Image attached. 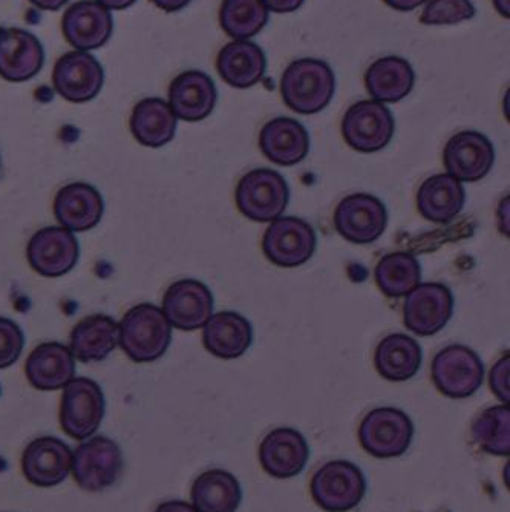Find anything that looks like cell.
<instances>
[{"mask_svg":"<svg viewBox=\"0 0 510 512\" xmlns=\"http://www.w3.org/2000/svg\"><path fill=\"white\" fill-rule=\"evenodd\" d=\"M118 329L121 350L137 364L158 361L172 342V325L160 307L148 302L132 307Z\"/></svg>","mask_w":510,"mask_h":512,"instance_id":"1","label":"cell"},{"mask_svg":"<svg viewBox=\"0 0 510 512\" xmlns=\"http://www.w3.org/2000/svg\"><path fill=\"white\" fill-rule=\"evenodd\" d=\"M336 91L333 69L324 60L299 59L281 79L282 100L299 114H316L330 105Z\"/></svg>","mask_w":510,"mask_h":512,"instance_id":"2","label":"cell"},{"mask_svg":"<svg viewBox=\"0 0 510 512\" xmlns=\"http://www.w3.org/2000/svg\"><path fill=\"white\" fill-rule=\"evenodd\" d=\"M125 468L123 453L117 442L105 436L86 439L72 453V476L82 490L99 493L120 479Z\"/></svg>","mask_w":510,"mask_h":512,"instance_id":"3","label":"cell"},{"mask_svg":"<svg viewBox=\"0 0 510 512\" xmlns=\"http://www.w3.org/2000/svg\"><path fill=\"white\" fill-rule=\"evenodd\" d=\"M311 497L327 512H348L362 502L367 479L354 463L333 460L319 468L311 479Z\"/></svg>","mask_w":510,"mask_h":512,"instance_id":"4","label":"cell"},{"mask_svg":"<svg viewBox=\"0 0 510 512\" xmlns=\"http://www.w3.org/2000/svg\"><path fill=\"white\" fill-rule=\"evenodd\" d=\"M290 198L287 181L272 169H255L239 180L236 204L244 217L258 223L278 220Z\"/></svg>","mask_w":510,"mask_h":512,"instance_id":"5","label":"cell"},{"mask_svg":"<svg viewBox=\"0 0 510 512\" xmlns=\"http://www.w3.org/2000/svg\"><path fill=\"white\" fill-rule=\"evenodd\" d=\"M105 411V394L92 379L74 378L63 388L60 425L72 439H89L102 425Z\"/></svg>","mask_w":510,"mask_h":512,"instance_id":"6","label":"cell"},{"mask_svg":"<svg viewBox=\"0 0 510 512\" xmlns=\"http://www.w3.org/2000/svg\"><path fill=\"white\" fill-rule=\"evenodd\" d=\"M414 424L408 414L397 408L383 407L363 417L359 440L363 450L379 459L403 456L411 447Z\"/></svg>","mask_w":510,"mask_h":512,"instance_id":"7","label":"cell"},{"mask_svg":"<svg viewBox=\"0 0 510 512\" xmlns=\"http://www.w3.org/2000/svg\"><path fill=\"white\" fill-rule=\"evenodd\" d=\"M483 378L480 356L465 345L443 348L432 362V381L448 398H468L481 387Z\"/></svg>","mask_w":510,"mask_h":512,"instance_id":"8","label":"cell"},{"mask_svg":"<svg viewBox=\"0 0 510 512\" xmlns=\"http://www.w3.org/2000/svg\"><path fill=\"white\" fill-rule=\"evenodd\" d=\"M394 117L390 109L373 100H362L351 106L342 122L345 142L354 151L377 152L388 146L394 135Z\"/></svg>","mask_w":510,"mask_h":512,"instance_id":"9","label":"cell"},{"mask_svg":"<svg viewBox=\"0 0 510 512\" xmlns=\"http://www.w3.org/2000/svg\"><path fill=\"white\" fill-rule=\"evenodd\" d=\"M80 246L76 235L62 226L43 227L27 247L31 269L45 278H60L79 263Z\"/></svg>","mask_w":510,"mask_h":512,"instance_id":"10","label":"cell"},{"mask_svg":"<svg viewBox=\"0 0 510 512\" xmlns=\"http://www.w3.org/2000/svg\"><path fill=\"white\" fill-rule=\"evenodd\" d=\"M318 238L310 224L301 218L284 217L273 221L262 240L267 260L285 269L307 263L316 250Z\"/></svg>","mask_w":510,"mask_h":512,"instance_id":"11","label":"cell"},{"mask_svg":"<svg viewBox=\"0 0 510 512\" xmlns=\"http://www.w3.org/2000/svg\"><path fill=\"white\" fill-rule=\"evenodd\" d=\"M388 224L386 207L379 198L354 194L344 198L334 212V226L345 240L371 244L379 240Z\"/></svg>","mask_w":510,"mask_h":512,"instance_id":"12","label":"cell"},{"mask_svg":"<svg viewBox=\"0 0 510 512\" xmlns=\"http://www.w3.org/2000/svg\"><path fill=\"white\" fill-rule=\"evenodd\" d=\"M103 82V66L86 51L66 53L54 66V89L68 102L86 103L95 99L102 91Z\"/></svg>","mask_w":510,"mask_h":512,"instance_id":"13","label":"cell"},{"mask_svg":"<svg viewBox=\"0 0 510 512\" xmlns=\"http://www.w3.org/2000/svg\"><path fill=\"white\" fill-rule=\"evenodd\" d=\"M163 313L172 327L184 332L201 329L213 313V295L197 279H180L164 293Z\"/></svg>","mask_w":510,"mask_h":512,"instance_id":"14","label":"cell"},{"mask_svg":"<svg viewBox=\"0 0 510 512\" xmlns=\"http://www.w3.org/2000/svg\"><path fill=\"white\" fill-rule=\"evenodd\" d=\"M454 312V296L439 283L422 284L408 293L405 325L419 336H431L445 329Z\"/></svg>","mask_w":510,"mask_h":512,"instance_id":"15","label":"cell"},{"mask_svg":"<svg viewBox=\"0 0 510 512\" xmlns=\"http://www.w3.org/2000/svg\"><path fill=\"white\" fill-rule=\"evenodd\" d=\"M443 161L455 180L474 183L486 177L494 166V146L480 132L461 131L446 143Z\"/></svg>","mask_w":510,"mask_h":512,"instance_id":"16","label":"cell"},{"mask_svg":"<svg viewBox=\"0 0 510 512\" xmlns=\"http://www.w3.org/2000/svg\"><path fill=\"white\" fill-rule=\"evenodd\" d=\"M71 467V448L59 437L34 439L22 454L23 476L39 488H51L65 482Z\"/></svg>","mask_w":510,"mask_h":512,"instance_id":"17","label":"cell"},{"mask_svg":"<svg viewBox=\"0 0 510 512\" xmlns=\"http://www.w3.org/2000/svg\"><path fill=\"white\" fill-rule=\"evenodd\" d=\"M310 457L307 440L295 428H276L262 439L259 462L276 479H291L304 471Z\"/></svg>","mask_w":510,"mask_h":512,"instance_id":"18","label":"cell"},{"mask_svg":"<svg viewBox=\"0 0 510 512\" xmlns=\"http://www.w3.org/2000/svg\"><path fill=\"white\" fill-rule=\"evenodd\" d=\"M45 63L42 43L20 28H0V77L20 83L33 79Z\"/></svg>","mask_w":510,"mask_h":512,"instance_id":"19","label":"cell"},{"mask_svg":"<svg viewBox=\"0 0 510 512\" xmlns=\"http://www.w3.org/2000/svg\"><path fill=\"white\" fill-rule=\"evenodd\" d=\"M65 39L80 51L102 48L114 31L112 14L95 0H80L66 10L62 20Z\"/></svg>","mask_w":510,"mask_h":512,"instance_id":"20","label":"cell"},{"mask_svg":"<svg viewBox=\"0 0 510 512\" xmlns=\"http://www.w3.org/2000/svg\"><path fill=\"white\" fill-rule=\"evenodd\" d=\"M105 201L88 183H69L54 198V215L60 226L71 232H88L102 221Z\"/></svg>","mask_w":510,"mask_h":512,"instance_id":"21","label":"cell"},{"mask_svg":"<svg viewBox=\"0 0 510 512\" xmlns=\"http://www.w3.org/2000/svg\"><path fill=\"white\" fill-rule=\"evenodd\" d=\"M218 91L215 83L201 71H186L170 83L169 106L184 122H201L215 109Z\"/></svg>","mask_w":510,"mask_h":512,"instance_id":"22","label":"cell"},{"mask_svg":"<svg viewBox=\"0 0 510 512\" xmlns=\"http://www.w3.org/2000/svg\"><path fill=\"white\" fill-rule=\"evenodd\" d=\"M25 375L37 390H60L76 378V359L66 345L43 342L28 356Z\"/></svg>","mask_w":510,"mask_h":512,"instance_id":"23","label":"cell"},{"mask_svg":"<svg viewBox=\"0 0 510 512\" xmlns=\"http://www.w3.org/2000/svg\"><path fill=\"white\" fill-rule=\"evenodd\" d=\"M262 154L276 165L293 166L301 163L310 151L307 129L290 117H278L265 123L259 134Z\"/></svg>","mask_w":510,"mask_h":512,"instance_id":"24","label":"cell"},{"mask_svg":"<svg viewBox=\"0 0 510 512\" xmlns=\"http://www.w3.org/2000/svg\"><path fill=\"white\" fill-rule=\"evenodd\" d=\"M203 342L207 352L216 358H239L252 345V324L239 313H216L204 325Z\"/></svg>","mask_w":510,"mask_h":512,"instance_id":"25","label":"cell"},{"mask_svg":"<svg viewBox=\"0 0 510 512\" xmlns=\"http://www.w3.org/2000/svg\"><path fill=\"white\" fill-rule=\"evenodd\" d=\"M71 350L74 359L83 364L108 358L120 341V329L108 315H92L77 322L71 332Z\"/></svg>","mask_w":510,"mask_h":512,"instance_id":"26","label":"cell"},{"mask_svg":"<svg viewBox=\"0 0 510 512\" xmlns=\"http://www.w3.org/2000/svg\"><path fill=\"white\" fill-rule=\"evenodd\" d=\"M216 68L227 85L247 89L261 82L267 68V59L256 43L235 40L220 51Z\"/></svg>","mask_w":510,"mask_h":512,"instance_id":"27","label":"cell"},{"mask_svg":"<svg viewBox=\"0 0 510 512\" xmlns=\"http://www.w3.org/2000/svg\"><path fill=\"white\" fill-rule=\"evenodd\" d=\"M129 126L141 146L157 149L174 140L177 117L169 103L158 97H149L135 105Z\"/></svg>","mask_w":510,"mask_h":512,"instance_id":"28","label":"cell"},{"mask_svg":"<svg viewBox=\"0 0 510 512\" xmlns=\"http://www.w3.org/2000/svg\"><path fill=\"white\" fill-rule=\"evenodd\" d=\"M465 188L449 174L434 175L425 180L417 194L420 214L432 223H449L465 206Z\"/></svg>","mask_w":510,"mask_h":512,"instance_id":"29","label":"cell"},{"mask_svg":"<svg viewBox=\"0 0 510 512\" xmlns=\"http://www.w3.org/2000/svg\"><path fill=\"white\" fill-rule=\"evenodd\" d=\"M416 83L411 63L402 57L388 56L376 60L365 74V85L379 103H396L409 96Z\"/></svg>","mask_w":510,"mask_h":512,"instance_id":"30","label":"cell"},{"mask_svg":"<svg viewBox=\"0 0 510 512\" xmlns=\"http://www.w3.org/2000/svg\"><path fill=\"white\" fill-rule=\"evenodd\" d=\"M374 365L386 381L403 382L417 375L422 365V348L416 339L396 333L386 336L376 348Z\"/></svg>","mask_w":510,"mask_h":512,"instance_id":"31","label":"cell"},{"mask_svg":"<svg viewBox=\"0 0 510 512\" xmlns=\"http://www.w3.org/2000/svg\"><path fill=\"white\" fill-rule=\"evenodd\" d=\"M193 508L198 512H236L242 500L241 485L229 471L210 470L192 485Z\"/></svg>","mask_w":510,"mask_h":512,"instance_id":"32","label":"cell"},{"mask_svg":"<svg viewBox=\"0 0 510 512\" xmlns=\"http://www.w3.org/2000/svg\"><path fill=\"white\" fill-rule=\"evenodd\" d=\"M422 278L416 256L405 252L383 256L376 267V281L379 289L391 298H400L419 286Z\"/></svg>","mask_w":510,"mask_h":512,"instance_id":"33","label":"cell"},{"mask_svg":"<svg viewBox=\"0 0 510 512\" xmlns=\"http://www.w3.org/2000/svg\"><path fill=\"white\" fill-rule=\"evenodd\" d=\"M269 10L261 0H224L220 23L224 33L235 40H247L264 30Z\"/></svg>","mask_w":510,"mask_h":512,"instance_id":"34","label":"cell"},{"mask_svg":"<svg viewBox=\"0 0 510 512\" xmlns=\"http://www.w3.org/2000/svg\"><path fill=\"white\" fill-rule=\"evenodd\" d=\"M472 439L484 453L510 454V411L507 405L484 410L472 424Z\"/></svg>","mask_w":510,"mask_h":512,"instance_id":"35","label":"cell"},{"mask_svg":"<svg viewBox=\"0 0 510 512\" xmlns=\"http://www.w3.org/2000/svg\"><path fill=\"white\" fill-rule=\"evenodd\" d=\"M471 0H429L420 22L423 25H455L475 16Z\"/></svg>","mask_w":510,"mask_h":512,"instance_id":"36","label":"cell"},{"mask_svg":"<svg viewBox=\"0 0 510 512\" xmlns=\"http://www.w3.org/2000/svg\"><path fill=\"white\" fill-rule=\"evenodd\" d=\"M25 345V335L17 322L0 316V370L19 361Z\"/></svg>","mask_w":510,"mask_h":512,"instance_id":"37","label":"cell"},{"mask_svg":"<svg viewBox=\"0 0 510 512\" xmlns=\"http://www.w3.org/2000/svg\"><path fill=\"white\" fill-rule=\"evenodd\" d=\"M509 371L510 358L501 359L495 364L494 370L491 371V388L497 398L504 404H509Z\"/></svg>","mask_w":510,"mask_h":512,"instance_id":"38","label":"cell"},{"mask_svg":"<svg viewBox=\"0 0 510 512\" xmlns=\"http://www.w3.org/2000/svg\"><path fill=\"white\" fill-rule=\"evenodd\" d=\"M264 7L273 13H293L304 5L305 0H261Z\"/></svg>","mask_w":510,"mask_h":512,"instance_id":"39","label":"cell"},{"mask_svg":"<svg viewBox=\"0 0 510 512\" xmlns=\"http://www.w3.org/2000/svg\"><path fill=\"white\" fill-rule=\"evenodd\" d=\"M154 512H198L190 503L183 500H169V502L161 503Z\"/></svg>","mask_w":510,"mask_h":512,"instance_id":"40","label":"cell"},{"mask_svg":"<svg viewBox=\"0 0 510 512\" xmlns=\"http://www.w3.org/2000/svg\"><path fill=\"white\" fill-rule=\"evenodd\" d=\"M388 7L402 13H409V11L416 10L420 5L425 4L426 0H383Z\"/></svg>","mask_w":510,"mask_h":512,"instance_id":"41","label":"cell"},{"mask_svg":"<svg viewBox=\"0 0 510 512\" xmlns=\"http://www.w3.org/2000/svg\"><path fill=\"white\" fill-rule=\"evenodd\" d=\"M160 10L166 11V13H177V11L183 10L192 0H152Z\"/></svg>","mask_w":510,"mask_h":512,"instance_id":"42","label":"cell"},{"mask_svg":"<svg viewBox=\"0 0 510 512\" xmlns=\"http://www.w3.org/2000/svg\"><path fill=\"white\" fill-rule=\"evenodd\" d=\"M34 7L43 11H57L68 2V0H30Z\"/></svg>","mask_w":510,"mask_h":512,"instance_id":"43","label":"cell"},{"mask_svg":"<svg viewBox=\"0 0 510 512\" xmlns=\"http://www.w3.org/2000/svg\"><path fill=\"white\" fill-rule=\"evenodd\" d=\"M95 2L105 7L106 10H125V8L132 7L137 0H95Z\"/></svg>","mask_w":510,"mask_h":512,"instance_id":"44","label":"cell"},{"mask_svg":"<svg viewBox=\"0 0 510 512\" xmlns=\"http://www.w3.org/2000/svg\"><path fill=\"white\" fill-rule=\"evenodd\" d=\"M495 8H497L498 13L501 14V16L506 17V19H509V0H494Z\"/></svg>","mask_w":510,"mask_h":512,"instance_id":"45","label":"cell"},{"mask_svg":"<svg viewBox=\"0 0 510 512\" xmlns=\"http://www.w3.org/2000/svg\"><path fill=\"white\" fill-rule=\"evenodd\" d=\"M2 169H4V166H2V155H0V178H2Z\"/></svg>","mask_w":510,"mask_h":512,"instance_id":"46","label":"cell"},{"mask_svg":"<svg viewBox=\"0 0 510 512\" xmlns=\"http://www.w3.org/2000/svg\"><path fill=\"white\" fill-rule=\"evenodd\" d=\"M0 393H2V388H0Z\"/></svg>","mask_w":510,"mask_h":512,"instance_id":"47","label":"cell"}]
</instances>
